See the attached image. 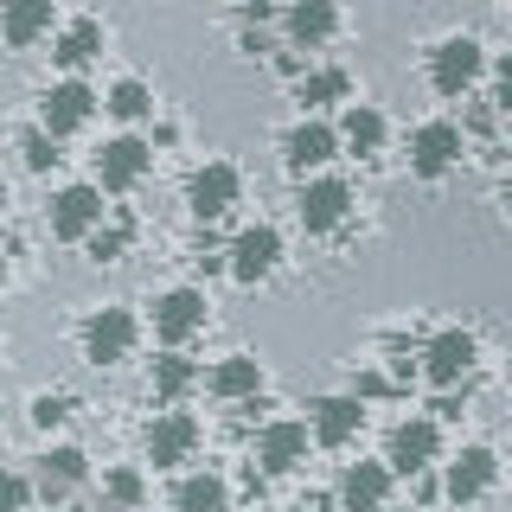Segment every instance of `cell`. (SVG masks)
<instances>
[{
    "mask_svg": "<svg viewBox=\"0 0 512 512\" xmlns=\"http://www.w3.org/2000/svg\"><path fill=\"white\" fill-rule=\"evenodd\" d=\"M237 192H244V173H237L231 160H205V167L186 180V205H192L199 224H218L237 205Z\"/></svg>",
    "mask_w": 512,
    "mask_h": 512,
    "instance_id": "6da1fadb",
    "label": "cell"
},
{
    "mask_svg": "<svg viewBox=\"0 0 512 512\" xmlns=\"http://www.w3.org/2000/svg\"><path fill=\"white\" fill-rule=\"evenodd\" d=\"M474 359H480L474 333H468V327H448V333H436V340L423 346V378L442 384V391H455V384L474 372Z\"/></svg>",
    "mask_w": 512,
    "mask_h": 512,
    "instance_id": "7a4b0ae2",
    "label": "cell"
},
{
    "mask_svg": "<svg viewBox=\"0 0 512 512\" xmlns=\"http://www.w3.org/2000/svg\"><path fill=\"white\" fill-rule=\"evenodd\" d=\"M276 263H282V231L276 224H250V231L231 244V256H224V269H231L237 282H250V288L276 276Z\"/></svg>",
    "mask_w": 512,
    "mask_h": 512,
    "instance_id": "3957f363",
    "label": "cell"
},
{
    "mask_svg": "<svg viewBox=\"0 0 512 512\" xmlns=\"http://www.w3.org/2000/svg\"><path fill=\"white\" fill-rule=\"evenodd\" d=\"M346 212H352V186L346 180H308V186H301V199H295V218H301V231H308V237L340 231Z\"/></svg>",
    "mask_w": 512,
    "mask_h": 512,
    "instance_id": "277c9868",
    "label": "cell"
},
{
    "mask_svg": "<svg viewBox=\"0 0 512 512\" xmlns=\"http://www.w3.org/2000/svg\"><path fill=\"white\" fill-rule=\"evenodd\" d=\"M135 352V314L128 308H96L84 320V359L90 365H122Z\"/></svg>",
    "mask_w": 512,
    "mask_h": 512,
    "instance_id": "5b68a950",
    "label": "cell"
},
{
    "mask_svg": "<svg viewBox=\"0 0 512 512\" xmlns=\"http://www.w3.org/2000/svg\"><path fill=\"white\" fill-rule=\"evenodd\" d=\"M148 167H154V148L141 135H116V141H103V154H96V180H103V192L141 186V180H148Z\"/></svg>",
    "mask_w": 512,
    "mask_h": 512,
    "instance_id": "8992f818",
    "label": "cell"
},
{
    "mask_svg": "<svg viewBox=\"0 0 512 512\" xmlns=\"http://www.w3.org/2000/svg\"><path fill=\"white\" fill-rule=\"evenodd\" d=\"M436 455H442V436H436V423H429V416H410V423H397L391 429V474H429L436 468Z\"/></svg>",
    "mask_w": 512,
    "mask_h": 512,
    "instance_id": "52a82bcc",
    "label": "cell"
},
{
    "mask_svg": "<svg viewBox=\"0 0 512 512\" xmlns=\"http://www.w3.org/2000/svg\"><path fill=\"white\" fill-rule=\"evenodd\" d=\"M493 480H500V455L474 442V448H461V455L448 461L442 487H448V500H455V506H474V500H487V493H493Z\"/></svg>",
    "mask_w": 512,
    "mask_h": 512,
    "instance_id": "ba28073f",
    "label": "cell"
},
{
    "mask_svg": "<svg viewBox=\"0 0 512 512\" xmlns=\"http://www.w3.org/2000/svg\"><path fill=\"white\" fill-rule=\"evenodd\" d=\"M480 64H487V58H480V45L468 39V32H455V39H442L436 52H429V84H436L442 96H461L480 77Z\"/></svg>",
    "mask_w": 512,
    "mask_h": 512,
    "instance_id": "9c48e42d",
    "label": "cell"
},
{
    "mask_svg": "<svg viewBox=\"0 0 512 512\" xmlns=\"http://www.w3.org/2000/svg\"><path fill=\"white\" fill-rule=\"evenodd\" d=\"M90 116H96V90L77 84V77L52 84V90H45V103H39V128H45V135H77Z\"/></svg>",
    "mask_w": 512,
    "mask_h": 512,
    "instance_id": "30bf717a",
    "label": "cell"
},
{
    "mask_svg": "<svg viewBox=\"0 0 512 512\" xmlns=\"http://www.w3.org/2000/svg\"><path fill=\"white\" fill-rule=\"evenodd\" d=\"M455 160H461V128L455 122H423L410 135V173L416 180H442Z\"/></svg>",
    "mask_w": 512,
    "mask_h": 512,
    "instance_id": "8fae6325",
    "label": "cell"
},
{
    "mask_svg": "<svg viewBox=\"0 0 512 512\" xmlns=\"http://www.w3.org/2000/svg\"><path fill=\"white\" fill-rule=\"evenodd\" d=\"M96 224H103V192L96 186H64L52 199V237L58 244H84Z\"/></svg>",
    "mask_w": 512,
    "mask_h": 512,
    "instance_id": "7c38bea8",
    "label": "cell"
},
{
    "mask_svg": "<svg viewBox=\"0 0 512 512\" xmlns=\"http://www.w3.org/2000/svg\"><path fill=\"white\" fill-rule=\"evenodd\" d=\"M199 455V423H192L186 410H167L148 423V461L154 468H180V461Z\"/></svg>",
    "mask_w": 512,
    "mask_h": 512,
    "instance_id": "4fadbf2b",
    "label": "cell"
},
{
    "mask_svg": "<svg viewBox=\"0 0 512 512\" xmlns=\"http://www.w3.org/2000/svg\"><path fill=\"white\" fill-rule=\"evenodd\" d=\"M199 327H205V295H199V288H167V295L154 301V333L167 346L192 340Z\"/></svg>",
    "mask_w": 512,
    "mask_h": 512,
    "instance_id": "5bb4252c",
    "label": "cell"
},
{
    "mask_svg": "<svg viewBox=\"0 0 512 512\" xmlns=\"http://www.w3.org/2000/svg\"><path fill=\"white\" fill-rule=\"evenodd\" d=\"M256 461H263V474H295L301 461H308V423H263V436H256Z\"/></svg>",
    "mask_w": 512,
    "mask_h": 512,
    "instance_id": "9a60e30c",
    "label": "cell"
},
{
    "mask_svg": "<svg viewBox=\"0 0 512 512\" xmlns=\"http://www.w3.org/2000/svg\"><path fill=\"white\" fill-rule=\"evenodd\" d=\"M340 154V135H333L327 122H295L288 128V141H282V160H288V173H314V167H327V160Z\"/></svg>",
    "mask_w": 512,
    "mask_h": 512,
    "instance_id": "2e32d148",
    "label": "cell"
},
{
    "mask_svg": "<svg viewBox=\"0 0 512 512\" xmlns=\"http://www.w3.org/2000/svg\"><path fill=\"white\" fill-rule=\"evenodd\" d=\"M384 500H391V468L384 461H352L340 480V506L346 512H384Z\"/></svg>",
    "mask_w": 512,
    "mask_h": 512,
    "instance_id": "e0dca14e",
    "label": "cell"
},
{
    "mask_svg": "<svg viewBox=\"0 0 512 512\" xmlns=\"http://www.w3.org/2000/svg\"><path fill=\"white\" fill-rule=\"evenodd\" d=\"M365 429V404L359 397H320L314 404V442L320 448H346Z\"/></svg>",
    "mask_w": 512,
    "mask_h": 512,
    "instance_id": "ac0fdd59",
    "label": "cell"
},
{
    "mask_svg": "<svg viewBox=\"0 0 512 512\" xmlns=\"http://www.w3.org/2000/svg\"><path fill=\"white\" fill-rule=\"evenodd\" d=\"M45 32H52V0H7V7H0V39H7L13 52L39 45Z\"/></svg>",
    "mask_w": 512,
    "mask_h": 512,
    "instance_id": "d6986e66",
    "label": "cell"
},
{
    "mask_svg": "<svg viewBox=\"0 0 512 512\" xmlns=\"http://www.w3.org/2000/svg\"><path fill=\"white\" fill-rule=\"evenodd\" d=\"M282 26H288L295 45H327L333 32H340V7H333V0H295V7L282 13Z\"/></svg>",
    "mask_w": 512,
    "mask_h": 512,
    "instance_id": "ffe728a7",
    "label": "cell"
},
{
    "mask_svg": "<svg viewBox=\"0 0 512 512\" xmlns=\"http://www.w3.org/2000/svg\"><path fill=\"white\" fill-rule=\"evenodd\" d=\"M90 474V455L84 448H52V455H39V493L45 500H64V493H77Z\"/></svg>",
    "mask_w": 512,
    "mask_h": 512,
    "instance_id": "44dd1931",
    "label": "cell"
},
{
    "mask_svg": "<svg viewBox=\"0 0 512 512\" xmlns=\"http://www.w3.org/2000/svg\"><path fill=\"white\" fill-rule=\"evenodd\" d=\"M333 135H340V148H352V154H378L384 148V116H378L372 103H352L346 122L333 128Z\"/></svg>",
    "mask_w": 512,
    "mask_h": 512,
    "instance_id": "7402d4cb",
    "label": "cell"
},
{
    "mask_svg": "<svg viewBox=\"0 0 512 512\" xmlns=\"http://www.w3.org/2000/svg\"><path fill=\"white\" fill-rule=\"evenodd\" d=\"M224 506H231V487L218 474H186L173 487V512H224Z\"/></svg>",
    "mask_w": 512,
    "mask_h": 512,
    "instance_id": "603a6c76",
    "label": "cell"
},
{
    "mask_svg": "<svg viewBox=\"0 0 512 512\" xmlns=\"http://www.w3.org/2000/svg\"><path fill=\"white\" fill-rule=\"evenodd\" d=\"M212 391L224 397V404H244V397H256V391H263V365L237 352V359H224L218 372H212Z\"/></svg>",
    "mask_w": 512,
    "mask_h": 512,
    "instance_id": "cb8c5ba5",
    "label": "cell"
},
{
    "mask_svg": "<svg viewBox=\"0 0 512 512\" xmlns=\"http://www.w3.org/2000/svg\"><path fill=\"white\" fill-rule=\"evenodd\" d=\"M103 52V26L96 20H77V26H64L58 32V45H52V58L64 64V71H84V64Z\"/></svg>",
    "mask_w": 512,
    "mask_h": 512,
    "instance_id": "d4e9b609",
    "label": "cell"
},
{
    "mask_svg": "<svg viewBox=\"0 0 512 512\" xmlns=\"http://www.w3.org/2000/svg\"><path fill=\"white\" fill-rule=\"evenodd\" d=\"M103 109H109V116H116V122H141V116H148V109H154V90L141 84V77H122V84L103 96Z\"/></svg>",
    "mask_w": 512,
    "mask_h": 512,
    "instance_id": "484cf974",
    "label": "cell"
},
{
    "mask_svg": "<svg viewBox=\"0 0 512 512\" xmlns=\"http://www.w3.org/2000/svg\"><path fill=\"white\" fill-rule=\"evenodd\" d=\"M192 384H199V365H192V359H180V352L167 346V352L154 359V391H160V397H186Z\"/></svg>",
    "mask_w": 512,
    "mask_h": 512,
    "instance_id": "4316f807",
    "label": "cell"
},
{
    "mask_svg": "<svg viewBox=\"0 0 512 512\" xmlns=\"http://www.w3.org/2000/svg\"><path fill=\"white\" fill-rule=\"evenodd\" d=\"M141 493H148V487H141L135 468H109V474H103V512H135Z\"/></svg>",
    "mask_w": 512,
    "mask_h": 512,
    "instance_id": "83f0119b",
    "label": "cell"
},
{
    "mask_svg": "<svg viewBox=\"0 0 512 512\" xmlns=\"http://www.w3.org/2000/svg\"><path fill=\"white\" fill-rule=\"evenodd\" d=\"M346 71H308L301 77V103L308 109H327V103H346Z\"/></svg>",
    "mask_w": 512,
    "mask_h": 512,
    "instance_id": "f1b7e54d",
    "label": "cell"
},
{
    "mask_svg": "<svg viewBox=\"0 0 512 512\" xmlns=\"http://www.w3.org/2000/svg\"><path fill=\"white\" fill-rule=\"evenodd\" d=\"M20 154H26L32 173H52V167H58V135H45V128H26V135H20Z\"/></svg>",
    "mask_w": 512,
    "mask_h": 512,
    "instance_id": "f546056e",
    "label": "cell"
},
{
    "mask_svg": "<svg viewBox=\"0 0 512 512\" xmlns=\"http://www.w3.org/2000/svg\"><path fill=\"white\" fill-rule=\"evenodd\" d=\"M84 244H90V263H116V256L128 250V224H109V231L96 224V231L84 237Z\"/></svg>",
    "mask_w": 512,
    "mask_h": 512,
    "instance_id": "4dcf8cb0",
    "label": "cell"
},
{
    "mask_svg": "<svg viewBox=\"0 0 512 512\" xmlns=\"http://www.w3.org/2000/svg\"><path fill=\"white\" fill-rule=\"evenodd\" d=\"M71 410H77V397H64V391H45V397H32V423H39V429H58V423H71Z\"/></svg>",
    "mask_w": 512,
    "mask_h": 512,
    "instance_id": "1f68e13d",
    "label": "cell"
},
{
    "mask_svg": "<svg viewBox=\"0 0 512 512\" xmlns=\"http://www.w3.org/2000/svg\"><path fill=\"white\" fill-rule=\"evenodd\" d=\"M26 500H32V487H26L20 474L0 468V512H26Z\"/></svg>",
    "mask_w": 512,
    "mask_h": 512,
    "instance_id": "d6a6232c",
    "label": "cell"
},
{
    "mask_svg": "<svg viewBox=\"0 0 512 512\" xmlns=\"http://www.w3.org/2000/svg\"><path fill=\"white\" fill-rule=\"evenodd\" d=\"M493 77H500V103H512V52L500 58V71H493Z\"/></svg>",
    "mask_w": 512,
    "mask_h": 512,
    "instance_id": "836d02e7",
    "label": "cell"
},
{
    "mask_svg": "<svg viewBox=\"0 0 512 512\" xmlns=\"http://www.w3.org/2000/svg\"><path fill=\"white\" fill-rule=\"evenodd\" d=\"M0 282H7V256H0Z\"/></svg>",
    "mask_w": 512,
    "mask_h": 512,
    "instance_id": "e575fe53",
    "label": "cell"
},
{
    "mask_svg": "<svg viewBox=\"0 0 512 512\" xmlns=\"http://www.w3.org/2000/svg\"><path fill=\"white\" fill-rule=\"evenodd\" d=\"M0 205H7V180H0Z\"/></svg>",
    "mask_w": 512,
    "mask_h": 512,
    "instance_id": "d590c367",
    "label": "cell"
},
{
    "mask_svg": "<svg viewBox=\"0 0 512 512\" xmlns=\"http://www.w3.org/2000/svg\"><path fill=\"white\" fill-rule=\"evenodd\" d=\"M288 512H308V506H288Z\"/></svg>",
    "mask_w": 512,
    "mask_h": 512,
    "instance_id": "8d00e7d4",
    "label": "cell"
}]
</instances>
